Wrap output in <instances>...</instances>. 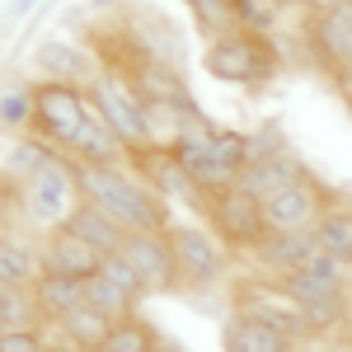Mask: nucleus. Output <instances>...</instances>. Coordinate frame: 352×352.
Wrapping results in <instances>:
<instances>
[{
  "instance_id": "nucleus-4",
  "label": "nucleus",
  "mask_w": 352,
  "mask_h": 352,
  "mask_svg": "<svg viewBox=\"0 0 352 352\" xmlns=\"http://www.w3.org/2000/svg\"><path fill=\"white\" fill-rule=\"evenodd\" d=\"M89 104L99 109V118L113 127V136L122 141V151L136 155V151H151V127H146V99L136 94V85L122 76V71H104L85 85Z\"/></svg>"
},
{
  "instance_id": "nucleus-18",
  "label": "nucleus",
  "mask_w": 352,
  "mask_h": 352,
  "mask_svg": "<svg viewBox=\"0 0 352 352\" xmlns=\"http://www.w3.org/2000/svg\"><path fill=\"white\" fill-rule=\"evenodd\" d=\"M127 33L136 38V47L146 52V61H160V66H174V71H184V38H179V28L164 24L155 10H136L132 19H127Z\"/></svg>"
},
{
  "instance_id": "nucleus-33",
  "label": "nucleus",
  "mask_w": 352,
  "mask_h": 352,
  "mask_svg": "<svg viewBox=\"0 0 352 352\" xmlns=\"http://www.w3.org/2000/svg\"><path fill=\"white\" fill-rule=\"evenodd\" d=\"M0 352H52V333L43 329H14V333H0Z\"/></svg>"
},
{
  "instance_id": "nucleus-28",
  "label": "nucleus",
  "mask_w": 352,
  "mask_h": 352,
  "mask_svg": "<svg viewBox=\"0 0 352 352\" xmlns=\"http://www.w3.org/2000/svg\"><path fill=\"white\" fill-rule=\"evenodd\" d=\"M160 329L151 324L146 315H127V320H118L113 324V333H109V343L99 352H155L160 348Z\"/></svg>"
},
{
  "instance_id": "nucleus-1",
  "label": "nucleus",
  "mask_w": 352,
  "mask_h": 352,
  "mask_svg": "<svg viewBox=\"0 0 352 352\" xmlns=\"http://www.w3.org/2000/svg\"><path fill=\"white\" fill-rule=\"evenodd\" d=\"M71 179L85 202H99L104 212L122 221L127 230H169V202L155 188H146V179L132 174L127 164H76L71 160Z\"/></svg>"
},
{
  "instance_id": "nucleus-17",
  "label": "nucleus",
  "mask_w": 352,
  "mask_h": 352,
  "mask_svg": "<svg viewBox=\"0 0 352 352\" xmlns=\"http://www.w3.org/2000/svg\"><path fill=\"white\" fill-rule=\"evenodd\" d=\"M66 230H76L89 249H99L104 258H113V254H122L127 249V240H132V230L122 226V221L113 217V212H104L99 202H76V212L66 217Z\"/></svg>"
},
{
  "instance_id": "nucleus-5",
  "label": "nucleus",
  "mask_w": 352,
  "mask_h": 352,
  "mask_svg": "<svg viewBox=\"0 0 352 352\" xmlns=\"http://www.w3.org/2000/svg\"><path fill=\"white\" fill-rule=\"evenodd\" d=\"M202 226H212L230 254H254L263 235H268V217H263V202L254 192H244L240 184L235 188H221L207 197V212H202Z\"/></svg>"
},
{
  "instance_id": "nucleus-10",
  "label": "nucleus",
  "mask_w": 352,
  "mask_h": 352,
  "mask_svg": "<svg viewBox=\"0 0 352 352\" xmlns=\"http://www.w3.org/2000/svg\"><path fill=\"white\" fill-rule=\"evenodd\" d=\"M305 52L310 61L324 71V76H343L352 66V0L343 5H333V10H320V14H310V24H305Z\"/></svg>"
},
{
  "instance_id": "nucleus-2",
  "label": "nucleus",
  "mask_w": 352,
  "mask_h": 352,
  "mask_svg": "<svg viewBox=\"0 0 352 352\" xmlns=\"http://www.w3.org/2000/svg\"><path fill=\"white\" fill-rule=\"evenodd\" d=\"M202 71L221 85H240V89H263L282 76V47L277 38L258 33H221L202 47Z\"/></svg>"
},
{
  "instance_id": "nucleus-19",
  "label": "nucleus",
  "mask_w": 352,
  "mask_h": 352,
  "mask_svg": "<svg viewBox=\"0 0 352 352\" xmlns=\"http://www.w3.org/2000/svg\"><path fill=\"white\" fill-rule=\"evenodd\" d=\"M118 320H109L104 310H94V305H76V310H66L61 320L47 324L52 333V343H71V348H85V352H99L109 343V333Z\"/></svg>"
},
{
  "instance_id": "nucleus-3",
  "label": "nucleus",
  "mask_w": 352,
  "mask_h": 352,
  "mask_svg": "<svg viewBox=\"0 0 352 352\" xmlns=\"http://www.w3.org/2000/svg\"><path fill=\"white\" fill-rule=\"evenodd\" d=\"M169 249H174V263H179V282L184 292H212L226 282L230 272V249L212 235V226H197V221H169Z\"/></svg>"
},
{
  "instance_id": "nucleus-9",
  "label": "nucleus",
  "mask_w": 352,
  "mask_h": 352,
  "mask_svg": "<svg viewBox=\"0 0 352 352\" xmlns=\"http://www.w3.org/2000/svg\"><path fill=\"white\" fill-rule=\"evenodd\" d=\"M127 169L146 179V188H155L164 202H179V207H188L192 217H202L207 212V192L192 184V174L179 164L174 151H160V146H151V151H136L127 155Z\"/></svg>"
},
{
  "instance_id": "nucleus-8",
  "label": "nucleus",
  "mask_w": 352,
  "mask_h": 352,
  "mask_svg": "<svg viewBox=\"0 0 352 352\" xmlns=\"http://www.w3.org/2000/svg\"><path fill=\"white\" fill-rule=\"evenodd\" d=\"M19 202H24V217L43 230L52 226H66V217L76 212L80 192H76V179H71V160L61 155L52 160L43 174H33L28 184H19Z\"/></svg>"
},
{
  "instance_id": "nucleus-11",
  "label": "nucleus",
  "mask_w": 352,
  "mask_h": 352,
  "mask_svg": "<svg viewBox=\"0 0 352 352\" xmlns=\"http://www.w3.org/2000/svg\"><path fill=\"white\" fill-rule=\"evenodd\" d=\"M333 197H338V192L324 188V184L305 169L296 184H287L277 197H268V202H263L268 230H315V221L324 217V207L333 202Z\"/></svg>"
},
{
  "instance_id": "nucleus-22",
  "label": "nucleus",
  "mask_w": 352,
  "mask_h": 352,
  "mask_svg": "<svg viewBox=\"0 0 352 352\" xmlns=\"http://www.w3.org/2000/svg\"><path fill=\"white\" fill-rule=\"evenodd\" d=\"M28 292H33V300H38V310H43L47 324L61 320L66 310L85 305V282H80V277H61V272H43Z\"/></svg>"
},
{
  "instance_id": "nucleus-40",
  "label": "nucleus",
  "mask_w": 352,
  "mask_h": 352,
  "mask_svg": "<svg viewBox=\"0 0 352 352\" xmlns=\"http://www.w3.org/2000/svg\"><path fill=\"white\" fill-rule=\"evenodd\" d=\"M348 104H352V94H348Z\"/></svg>"
},
{
  "instance_id": "nucleus-26",
  "label": "nucleus",
  "mask_w": 352,
  "mask_h": 352,
  "mask_svg": "<svg viewBox=\"0 0 352 352\" xmlns=\"http://www.w3.org/2000/svg\"><path fill=\"white\" fill-rule=\"evenodd\" d=\"M85 305H94V310H104L109 320H127V315H141V300L127 292V287H118L109 272L99 268L89 282H85Z\"/></svg>"
},
{
  "instance_id": "nucleus-39",
  "label": "nucleus",
  "mask_w": 352,
  "mask_h": 352,
  "mask_svg": "<svg viewBox=\"0 0 352 352\" xmlns=\"http://www.w3.org/2000/svg\"><path fill=\"white\" fill-rule=\"evenodd\" d=\"M282 352H305V348H282Z\"/></svg>"
},
{
  "instance_id": "nucleus-6",
  "label": "nucleus",
  "mask_w": 352,
  "mask_h": 352,
  "mask_svg": "<svg viewBox=\"0 0 352 352\" xmlns=\"http://www.w3.org/2000/svg\"><path fill=\"white\" fill-rule=\"evenodd\" d=\"M230 305H235L240 315H249V320L268 324L272 333H282L292 348H310V343H315V333H310V324H305L300 305L287 296L277 282H268V277H249V282H240Z\"/></svg>"
},
{
  "instance_id": "nucleus-41",
  "label": "nucleus",
  "mask_w": 352,
  "mask_h": 352,
  "mask_svg": "<svg viewBox=\"0 0 352 352\" xmlns=\"http://www.w3.org/2000/svg\"><path fill=\"white\" fill-rule=\"evenodd\" d=\"M282 5H287V0H282Z\"/></svg>"
},
{
  "instance_id": "nucleus-23",
  "label": "nucleus",
  "mask_w": 352,
  "mask_h": 352,
  "mask_svg": "<svg viewBox=\"0 0 352 352\" xmlns=\"http://www.w3.org/2000/svg\"><path fill=\"white\" fill-rule=\"evenodd\" d=\"M310 235H315V244H320L324 254L352 263V202H348V197H333V202L324 207V217L315 221Z\"/></svg>"
},
{
  "instance_id": "nucleus-37",
  "label": "nucleus",
  "mask_w": 352,
  "mask_h": 352,
  "mask_svg": "<svg viewBox=\"0 0 352 352\" xmlns=\"http://www.w3.org/2000/svg\"><path fill=\"white\" fill-rule=\"evenodd\" d=\"M52 352H85V348H71V343H52Z\"/></svg>"
},
{
  "instance_id": "nucleus-25",
  "label": "nucleus",
  "mask_w": 352,
  "mask_h": 352,
  "mask_svg": "<svg viewBox=\"0 0 352 352\" xmlns=\"http://www.w3.org/2000/svg\"><path fill=\"white\" fill-rule=\"evenodd\" d=\"M43 277V254L33 244L14 240V235H0V282L5 287H33Z\"/></svg>"
},
{
  "instance_id": "nucleus-12",
  "label": "nucleus",
  "mask_w": 352,
  "mask_h": 352,
  "mask_svg": "<svg viewBox=\"0 0 352 352\" xmlns=\"http://www.w3.org/2000/svg\"><path fill=\"white\" fill-rule=\"evenodd\" d=\"M122 258L136 268V277L146 282L151 296H179L184 282H179V263H174V249H169V235L164 230H136Z\"/></svg>"
},
{
  "instance_id": "nucleus-16",
  "label": "nucleus",
  "mask_w": 352,
  "mask_h": 352,
  "mask_svg": "<svg viewBox=\"0 0 352 352\" xmlns=\"http://www.w3.org/2000/svg\"><path fill=\"white\" fill-rule=\"evenodd\" d=\"M61 155H66V160H76V164H127L122 141L113 136V127L99 118L94 104L85 109V122L76 127V136L66 141V151H61Z\"/></svg>"
},
{
  "instance_id": "nucleus-24",
  "label": "nucleus",
  "mask_w": 352,
  "mask_h": 352,
  "mask_svg": "<svg viewBox=\"0 0 352 352\" xmlns=\"http://www.w3.org/2000/svg\"><path fill=\"white\" fill-rule=\"evenodd\" d=\"M52 160H61V151H56L52 141H43L38 132H28L10 146V155H5V179H10V184H28L33 174H43Z\"/></svg>"
},
{
  "instance_id": "nucleus-21",
  "label": "nucleus",
  "mask_w": 352,
  "mask_h": 352,
  "mask_svg": "<svg viewBox=\"0 0 352 352\" xmlns=\"http://www.w3.org/2000/svg\"><path fill=\"white\" fill-rule=\"evenodd\" d=\"M221 348L226 352H282L292 348L282 333H272L268 324H258V320H249L240 310H230V320L221 324Z\"/></svg>"
},
{
  "instance_id": "nucleus-32",
  "label": "nucleus",
  "mask_w": 352,
  "mask_h": 352,
  "mask_svg": "<svg viewBox=\"0 0 352 352\" xmlns=\"http://www.w3.org/2000/svg\"><path fill=\"white\" fill-rule=\"evenodd\" d=\"M305 272H310V277H320L324 287H338V292H348L352 263H343V258H333V254H324V249H315V254L305 258Z\"/></svg>"
},
{
  "instance_id": "nucleus-13",
  "label": "nucleus",
  "mask_w": 352,
  "mask_h": 352,
  "mask_svg": "<svg viewBox=\"0 0 352 352\" xmlns=\"http://www.w3.org/2000/svg\"><path fill=\"white\" fill-rule=\"evenodd\" d=\"M33 71L38 80H66V85H89L99 76V56L89 52V43L71 38H43L33 47Z\"/></svg>"
},
{
  "instance_id": "nucleus-29",
  "label": "nucleus",
  "mask_w": 352,
  "mask_h": 352,
  "mask_svg": "<svg viewBox=\"0 0 352 352\" xmlns=\"http://www.w3.org/2000/svg\"><path fill=\"white\" fill-rule=\"evenodd\" d=\"M0 132H33V85H0Z\"/></svg>"
},
{
  "instance_id": "nucleus-14",
  "label": "nucleus",
  "mask_w": 352,
  "mask_h": 352,
  "mask_svg": "<svg viewBox=\"0 0 352 352\" xmlns=\"http://www.w3.org/2000/svg\"><path fill=\"white\" fill-rule=\"evenodd\" d=\"M43 272H61V277H80L89 282L94 272L104 268V254L99 249H89V244L76 235V230H66V226H52V230H43Z\"/></svg>"
},
{
  "instance_id": "nucleus-35",
  "label": "nucleus",
  "mask_w": 352,
  "mask_h": 352,
  "mask_svg": "<svg viewBox=\"0 0 352 352\" xmlns=\"http://www.w3.org/2000/svg\"><path fill=\"white\" fill-rule=\"evenodd\" d=\"M38 5H43V0H10V10H5V24H19V19H28Z\"/></svg>"
},
{
  "instance_id": "nucleus-34",
  "label": "nucleus",
  "mask_w": 352,
  "mask_h": 352,
  "mask_svg": "<svg viewBox=\"0 0 352 352\" xmlns=\"http://www.w3.org/2000/svg\"><path fill=\"white\" fill-rule=\"evenodd\" d=\"M104 272H109V277L118 282V287H127V292H132L136 300H146V296H151V292H146V282L136 277V268L127 263V258H122V254H113V258H104Z\"/></svg>"
},
{
  "instance_id": "nucleus-31",
  "label": "nucleus",
  "mask_w": 352,
  "mask_h": 352,
  "mask_svg": "<svg viewBox=\"0 0 352 352\" xmlns=\"http://www.w3.org/2000/svg\"><path fill=\"white\" fill-rule=\"evenodd\" d=\"M192 14V24H197V33L212 43V38H221V33H235V10H230V0H184Z\"/></svg>"
},
{
  "instance_id": "nucleus-20",
  "label": "nucleus",
  "mask_w": 352,
  "mask_h": 352,
  "mask_svg": "<svg viewBox=\"0 0 352 352\" xmlns=\"http://www.w3.org/2000/svg\"><path fill=\"white\" fill-rule=\"evenodd\" d=\"M300 174H305V164H300V155H292V146H287V151H277V155H268V160L244 164L240 188L254 192L258 202H268V197H277L287 184H296Z\"/></svg>"
},
{
  "instance_id": "nucleus-7",
  "label": "nucleus",
  "mask_w": 352,
  "mask_h": 352,
  "mask_svg": "<svg viewBox=\"0 0 352 352\" xmlns=\"http://www.w3.org/2000/svg\"><path fill=\"white\" fill-rule=\"evenodd\" d=\"M85 109H89L85 85H66V80L33 85V132L43 136V141H52L56 151H66V141L85 122Z\"/></svg>"
},
{
  "instance_id": "nucleus-38",
  "label": "nucleus",
  "mask_w": 352,
  "mask_h": 352,
  "mask_svg": "<svg viewBox=\"0 0 352 352\" xmlns=\"http://www.w3.org/2000/svg\"><path fill=\"white\" fill-rule=\"evenodd\" d=\"M348 315H352V277H348ZM348 333H352V329H348Z\"/></svg>"
},
{
  "instance_id": "nucleus-15",
  "label": "nucleus",
  "mask_w": 352,
  "mask_h": 352,
  "mask_svg": "<svg viewBox=\"0 0 352 352\" xmlns=\"http://www.w3.org/2000/svg\"><path fill=\"white\" fill-rule=\"evenodd\" d=\"M315 249H320V244H315L310 230H268L263 244L254 249V272L268 277V282H277V277H287V272L305 268V258H310Z\"/></svg>"
},
{
  "instance_id": "nucleus-27",
  "label": "nucleus",
  "mask_w": 352,
  "mask_h": 352,
  "mask_svg": "<svg viewBox=\"0 0 352 352\" xmlns=\"http://www.w3.org/2000/svg\"><path fill=\"white\" fill-rule=\"evenodd\" d=\"M43 310H38V300L33 292L24 287H5L0 282V333H14V329H43Z\"/></svg>"
},
{
  "instance_id": "nucleus-30",
  "label": "nucleus",
  "mask_w": 352,
  "mask_h": 352,
  "mask_svg": "<svg viewBox=\"0 0 352 352\" xmlns=\"http://www.w3.org/2000/svg\"><path fill=\"white\" fill-rule=\"evenodd\" d=\"M230 10H235V28H240V33L277 38V19H282V0H230Z\"/></svg>"
},
{
  "instance_id": "nucleus-36",
  "label": "nucleus",
  "mask_w": 352,
  "mask_h": 352,
  "mask_svg": "<svg viewBox=\"0 0 352 352\" xmlns=\"http://www.w3.org/2000/svg\"><path fill=\"white\" fill-rule=\"evenodd\" d=\"M155 352H192V348H184L179 338H160V348H155Z\"/></svg>"
}]
</instances>
